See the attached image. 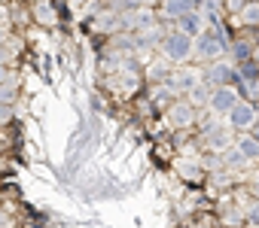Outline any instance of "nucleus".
<instances>
[{"label":"nucleus","instance_id":"obj_4","mask_svg":"<svg viewBox=\"0 0 259 228\" xmlns=\"http://www.w3.org/2000/svg\"><path fill=\"white\" fill-rule=\"evenodd\" d=\"M168 7H171V13H174V16H183V13H186L192 4H189V0H171Z\"/></svg>","mask_w":259,"mask_h":228},{"label":"nucleus","instance_id":"obj_5","mask_svg":"<svg viewBox=\"0 0 259 228\" xmlns=\"http://www.w3.org/2000/svg\"><path fill=\"white\" fill-rule=\"evenodd\" d=\"M241 149H244L247 155H256V152H259V146H256L253 140H241Z\"/></svg>","mask_w":259,"mask_h":228},{"label":"nucleus","instance_id":"obj_2","mask_svg":"<svg viewBox=\"0 0 259 228\" xmlns=\"http://www.w3.org/2000/svg\"><path fill=\"white\" fill-rule=\"evenodd\" d=\"M165 49H171V55H177V58H186V52H189V40H186V37H171Z\"/></svg>","mask_w":259,"mask_h":228},{"label":"nucleus","instance_id":"obj_1","mask_svg":"<svg viewBox=\"0 0 259 228\" xmlns=\"http://www.w3.org/2000/svg\"><path fill=\"white\" fill-rule=\"evenodd\" d=\"M232 122H235V125H250V122H253V109H250L247 103H235Z\"/></svg>","mask_w":259,"mask_h":228},{"label":"nucleus","instance_id":"obj_3","mask_svg":"<svg viewBox=\"0 0 259 228\" xmlns=\"http://www.w3.org/2000/svg\"><path fill=\"white\" fill-rule=\"evenodd\" d=\"M235 106V94L232 91H217L213 94V109H232Z\"/></svg>","mask_w":259,"mask_h":228}]
</instances>
